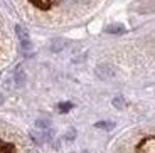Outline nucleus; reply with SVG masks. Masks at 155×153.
Masks as SVG:
<instances>
[{
    "mask_svg": "<svg viewBox=\"0 0 155 153\" xmlns=\"http://www.w3.org/2000/svg\"><path fill=\"white\" fill-rule=\"evenodd\" d=\"M94 74H96L101 81H110L116 76V69H115V66L110 64V62H101V64H98L96 67H94Z\"/></svg>",
    "mask_w": 155,
    "mask_h": 153,
    "instance_id": "obj_1",
    "label": "nucleus"
},
{
    "mask_svg": "<svg viewBox=\"0 0 155 153\" xmlns=\"http://www.w3.org/2000/svg\"><path fill=\"white\" fill-rule=\"evenodd\" d=\"M68 47V41H64V39H52L49 42V50L51 52H61V50H64Z\"/></svg>",
    "mask_w": 155,
    "mask_h": 153,
    "instance_id": "obj_2",
    "label": "nucleus"
},
{
    "mask_svg": "<svg viewBox=\"0 0 155 153\" xmlns=\"http://www.w3.org/2000/svg\"><path fill=\"white\" fill-rule=\"evenodd\" d=\"M12 81H14V88H22L25 84V73H24V69L20 66L15 69V73L12 76Z\"/></svg>",
    "mask_w": 155,
    "mask_h": 153,
    "instance_id": "obj_3",
    "label": "nucleus"
},
{
    "mask_svg": "<svg viewBox=\"0 0 155 153\" xmlns=\"http://www.w3.org/2000/svg\"><path fill=\"white\" fill-rule=\"evenodd\" d=\"M15 34L17 37H19L20 44H25V42H31V35H29V31L25 29L24 25H15Z\"/></svg>",
    "mask_w": 155,
    "mask_h": 153,
    "instance_id": "obj_4",
    "label": "nucleus"
},
{
    "mask_svg": "<svg viewBox=\"0 0 155 153\" xmlns=\"http://www.w3.org/2000/svg\"><path fill=\"white\" fill-rule=\"evenodd\" d=\"M106 34H115V35H121L125 34V27L121 25V24H111V25H108L105 29Z\"/></svg>",
    "mask_w": 155,
    "mask_h": 153,
    "instance_id": "obj_5",
    "label": "nucleus"
},
{
    "mask_svg": "<svg viewBox=\"0 0 155 153\" xmlns=\"http://www.w3.org/2000/svg\"><path fill=\"white\" fill-rule=\"evenodd\" d=\"M111 104L116 108V109H123L125 108V99H123V96H115L111 101Z\"/></svg>",
    "mask_w": 155,
    "mask_h": 153,
    "instance_id": "obj_6",
    "label": "nucleus"
},
{
    "mask_svg": "<svg viewBox=\"0 0 155 153\" xmlns=\"http://www.w3.org/2000/svg\"><path fill=\"white\" fill-rule=\"evenodd\" d=\"M73 108H74V104L69 103V101H68V103H59L58 104V109L61 111V113H68V111H71Z\"/></svg>",
    "mask_w": 155,
    "mask_h": 153,
    "instance_id": "obj_7",
    "label": "nucleus"
},
{
    "mask_svg": "<svg viewBox=\"0 0 155 153\" xmlns=\"http://www.w3.org/2000/svg\"><path fill=\"white\" fill-rule=\"evenodd\" d=\"M51 121L49 119H37L35 121V128H41V130H49Z\"/></svg>",
    "mask_w": 155,
    "mask_h": 153,
    "instance_id": "obj_8",
    "label": "nucleus"
},
{
    "mask_svg": "<svg viewBox=\"0 0 155 153\" xmlns=\"http://www.w3.org/2000/svg\"><path fill=\"white\" fill-rule=\"evenodd\" d=\"M94 126L100 128V130H111L115 125H113V123H110V121H98V123H94Z\"/></svg>",
    "mask_w": 155,
    "mask_h": 153,
    "instance_id": "obj_9",
    "label": "nucleus"
},
{
    "mask_svg": "<svg viewBox=\"0 0 155 153\" xmlns=\"http://www.w3.org/2000/svg\"><path fill=\"white\" fill-rule=\"evenodd\" d=\"M74 4H78V5H88L91 0H73Z\"/></svg>",
    "mask_w": 155,
    "mask_h": 153,
    "instance_id": "obj_10",
    "label": "nucleus"
},
{
    "mask_svg": "<svg viewBox=\"0 0 155 153\" xmlns=\"http://www.w3.org/2000/svg\"><path fill=\"white\" fill-rule=\"evenodd\" d=\"M2 103H4V96L0 94V104H2Z\"/></svg>",
    "mask_w": 155,
    "mask_h": 153,
    "instance_id": "obj_11",
    "label": "nucleus"
}]
</instances>
